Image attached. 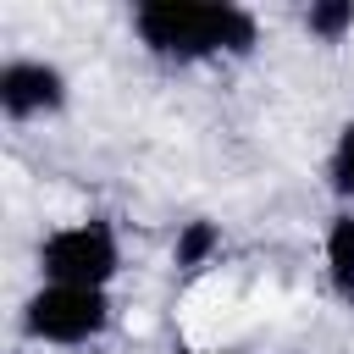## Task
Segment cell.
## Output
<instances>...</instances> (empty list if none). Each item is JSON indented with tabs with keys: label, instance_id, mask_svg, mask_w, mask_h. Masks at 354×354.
I'll return each mask as SVG.
<instances>
[{
	"label": "cell",
	"instance_id": "1",
	"mask_svg": "<svg viewBox=\"0 0 354 354\" xmlns=\"http://www.w3.org/2000/svg\"><path fill=\"white\" fill-rule=\"evenodd\" d=\"M133 33L155 61H216V55H249L260 44L254 11L232 0H144L133 11Z\"/></svg>",
	"mask_w": 354,
	"mask_h": 354
},
{
	"label": "cell",
	"instance_id": "2",
	"mask_svg": "<svg viewBox=\"0 0 354 354\" xmlns=\"http://www.w3.org/2000/svg\"><path fill=\"white\" fill-rule=\"evenodd\" d=\"M122 266V243L111 232V221L88 216L72 227H55L39 243V271L44 282H66V288H105Z\"/></svg>",
	"mask_w": 354,
	"mask_h": 354
},
{
	"label": "cell",
	"instance_id": "3",
	"mask_svg": "<svg viewBox=\"0 0 354 354\" xmlns=\"http://www.w3.org/2000/svg\"><path fill=\"white\" fill-rule=\"evenodd\" d=\"M111 326V293L105 288H66V282H44L28 304H22V332L39 343H61L77 348L88 337H100Z\"/></svg>",
	"mask_w": 354,
	"mask_h": 354
},
{
	"label": "cell",
	"instance_id": "4",
	"mask_svg": "<svg viewBox=\"0 0 354 354\" xmlns=\"http://www.w3.org/2000/svg\"><path fill=\"white\" fill-rule=\"evenodd\" d=\"M66 105V72L50 61H6L0 66V111L11 122H33V116H55Z\"/></svg>",
	"mask_w": 354,
	"mask_h": 354
},
{
	"label": "cell",
	"instance_id": "5",
	"mask_svg": "<svg viewBox=\"0 0 354 354\" xmlns=\"http://www.w3.org/2000/svg\"><path fill=\"white\" fill-rule=\"evenodd\" d=\"M326 282H332L337 304L354 310V216L348 210L332 216V227H326Z\"/></svg>",
	"mask_w": 354,
	"mask_h": 354
},
{
	"label": "cell",
	"instance_id": "6",
	"mask_svg": "<svg viewBox=\"0 0 354 354\" xmlns=\"http://www.w3.org/2000/svg\"><path fill=\"white\" fill-rule=\"evenodd\" d=\"M304 28L321 39V44H337L348 28H354V0H315L304 11Z\"/></svg>",
	"mask_w": 354,
	"mask_h": 354
},
{
	"label": "cell",
	"instance_id": "7",
	"mask_svg": "<svg viewBox=\"0 0 354 354\" xmlns=\"http://www.w3.org/2000/svg\"><path fill=\"white\" fill-rule=\"evenodd\" d=\"M216 249H221V232H216L210 221H188V227L177 232V266H183V271H199Z\"/></svg>",
	"mask_w": 354,
	"mask_h": 354
},
{
	"label": "cell",
	"instance_id": "8",
	"mask_svg": "<svg viewBox=\"0 0 354 354\" xmlns=\"http://www.w3.org/2000/svg\"><path fill=\"white\" fill-rule=\"evenodd\" d=\"M326 183H332L337 199L354 205V122L337 133V144H332V155H326Z\"/></svg>",
	"mask_w": 354,
	"mask_h": 354
},
{
	"label": "cell",
	"instance_id": "9",
	"mask_svg": "<svg viewBox=\"0 0 354 354\" xmlns=\"http://www.w3.org/2000/svg\"><path fill=\"white\" fill-rule=\"evenodd\" d=\"M188 354H238V348H188Z\"/></svg>",
	"mask_w": 354,
	"mask_h": 354
}]
</instances>
